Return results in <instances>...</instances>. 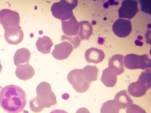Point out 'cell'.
Segmentation results:
<instances>
[{
  "label": "cell",
  "mask_w": 151,
  "mask_h": 113,
  "mask_svg": "<svg viewBox=\"0 0 151 113\" xmlns=\"http://www.w3.org/2000/svg\"><path fill=\"white\" fill-rule=\"evenodd\" d=\"M120 108L114 100H109L104 102L100 109V113H119Z\"/></svg>",
  "instance_id": "7402d4cb"
},
{
  "label": "cell",
  "mask_w": 151,
  "mask_h": 113,
  "mask_svg": "<svg viewBox=\"0 0 151 113\" xmlns=\"http://www.w3.org/2000/svg\"><path fill=\"white\" fill-rule=\"evenodd\" d=\"M30 56V51L27 49L22 48L18 49L14 55V64L16 66L28 64Z\"/></svg>",
  "instance_id": "ac0fdd59"
},
{
  "label": "cell",
  "mask_w": 151,
  "mask_h": 113,
  "mask_svg": "<svg viewBox=\"0 0 151 113\" xmlns=\"http://www.w3.org/2000/svg\"><path fill=\"white\" fill-rule=\"evenodd\" d=\"M65 40L69 41V43H71L72 45H73V48L74 49H77L80 44H81V39H80V38L78 35L74 36H68L65 35H62V36H61V40L64 41Z\"/></svg>",
  "instance_id": "603a6c76"
},
{
  "label": "cell",
  "mask_w": 151,
  "mask_h": 113,
  "mask_svg": "<svg viewBox=\"0 0 151 113\" xmlns=\"http://www.w3.org/2000/svg\"><path fill=\"white\" fill-rule=\"evenodd\" d=\"M53 45V41L47 36L39 38L36 42L37 50L44 54H49L50 52L52 46Z\"/></svg>",
  "instance_id": "e0dca14e"
},
{
  "label": "cell",
  "mask_w": 151,
  "mask_h": 113,
  "mask_svg": "<svg viewBox=\"0 0 151 113\" xmlns=\"http://www.w3.org/2000/svg\"><path fill=\"white\" fill-rule=\"evenodd\" d=\"M150 87V70L142 72L137 81L131 83L128 87V92L131 96L139 97L145 95Z\"/></svg>",
  "instance_id": "277c9868"
},
{
  "label": "cell",
  "mask_w": 151,
  "mask_h": 113,
  "mask_svg": "<svg viewBox=\"0 0 151 113\" xmlns=\"http://www.w3.org/2000/svg\"><path fill=\"white\" fill-rule=\"evenodd\" d=\"M113 100L116 103V104L119 106L120 109H126L130 104H133V101L131 99L130 97L127 93V91L125 90L118 92L115 95Z\"/></svg>",
  "instance_id": "2e32d148"
},
{
  "label": "cell",
  "mask_w": 151,
  "mask_h": 113,
  "mask_svg": "<svg viewBox=\"0 0 151 113\" xmlns=\"http://www.w3.org/2000/svg\"><path fill=\"white\" fill-rule=\"evenodd\" d=\"M139 11L138 3L134 0H125L122 2V6L119 9V18L128 19L133 18Z\"/></svg>",
  "instance_id": "ba28073f"
},
{
  "label": "cell",
  "mask_w": 151,
  "mask_h": 113,
  "mask_svg": "<svg viewBox=\"0 0 151 113\" xmlns=\"http://www.w3.org/2000/svg\"><path fill=\"white\" fill-rule=\"evenodd\" d=\"M74 48L73 45L68 41H63L62 43L55 45V48L52 51V55L57 60H64L68 59L72 53Z\"/></svg>",
  "instance_id": "30bf717a"
},
{
  "label": "cell",
  "mask_w": 151,
  "mask_h": 113,
  "mask_svg": "<svg viewBox=\"0 0 151 113\" xmlns=\"http://www.w3.org/2000/svg\"><path fill=\"white\" fill-rule=\"evenodd\" d=\"M20 18L19 14L9 9H3L0 11V24L4 30L20 26Z\"/></svg>",
  "instance_id": "52a82bcc"
},
{
  "label": "cell",
  "mask_w": 151,
  "mask_h": 113,
  "mask_svg": "<svg viewBox=\"0 0 151 113\" xmlns=\"http://www.w3.org/2000/svg\"><path fill=\"white\" fill-rule=\"evenodd\" d=\"M124 57L122 55L116 54L110 58L108 62V68L116 75H120L124 72Z\"/></svg>",
  "instance_id": "4fadbf2b"
},
{
  "label": "cell",
  "mask_w": 151,
  "mask_h": 113,
  "mask_svg": "<svg viewBox=\"0 0 151 113\" xmlns=\"http://www.w3.org/2000/svg\"><path fill=\"white\" fill-rule=\"evenodd\" d=\"M84 77L86 81L91 84V82L97 81L99 75V70L96 66L86 65L82 69Z\"/></svg>",
  "instance_id": "ffe728a7"
},
{
  "label": "cell",
  "mask_w": 151,
  "mask_h": 113,
  "mask_svg": "<svg viewBox=\"0 0 151 113\" xmlns=\"http://www.w3.org/2000/svg\"><path fill=\"white\" fill-rule=\"evenodd\" d=\"M15 72L16 76L23 81H27L33 77L35 74V70L29 64H22L17 66Z\"/></svg>",
  "instance_id": "9a60e30c"
},
{
  "label": "cell",
  "mask_w": 151,
  "mask_h": 113,
  "mask_svg": "<svg viewBox=\"0 0 151 113\" xmlns=\"http://www.w3.org/2000/svg\"><path fill=\"white\" fill-rule=\"evenodd\" d=\"M101 81L106 87H112L116 84L117 75L109 68H106L103 70Z\"/></svg>",
  "instance_id": "d6986e66"
},
{
  "label": "cell",
  "mask_w": 151,
  "mask_h": 113,
  "mask_svg": "<svg viewBox=\"0 0 151 113\" xmlns=\"http://www.w3.org/2000/svg\"><path fill=\"white\" fill-rule=\"evenodd\" d=\"M68 80L74 90L79 93H84L88 90L90 84L85 79L82 69H76L69 72Z\"/></svg>",
  "instance_id": "8992f818"
},
{
  "label": "cell",
  "mask_w": 151,
  "mask_h": 113,
  "mask_svg": "<svg viewBox=\"0 0 151 113\" xmlns=\"http://www.w3.org/2000/svg\"><path fill=\"white\" fill-rule=\"evenodd\" d=\"M127 113H147L146 111L138 105L132 104L127 108Z\"/></svg>",
  "instance_id": "cb8c5ba5"
},
{
  "label": "cell",
  "mask_w": 151,
  "mask_h": 113,
  "mask_svg": "<svg viewBox=\"0 0 151 113\" xmlns=\"http://www.w3.org/2000/svg\"><path fill=\"white\" fill-rule=\"evenodd\" d=\"M23 31L20 26L4 30V39L8 44L17 45L20 44L23 39Z\"/></svg>",
  "instance_id": "8fae6325"
},
{
  "label": "cell",
  "mask_w": 151,
  "mask_h": 113,
  "mask_svg": "<svg viewBox=\"0 0 151 113\" xmlns=\"http://www.w3.org/2000/svg\"><path fill=\"white\" fill-rule=\"evenodd\" d=\"M27 104V96L23 89L15 85H9L0 91V106L8 113H20Z\"/></svg>",
  "instance_id": "6da1fadb"
},
{
  "label": "cell",
  "mask_w": 151,
  "mask_h": 113,
  "mask_svg": "<svg viewBox=\"0 0 151 113\" xmlns=\"http://www.w3.org/2000/svg\"><path fill=\"white\" fill-rule=\"evenodd\" d=\"M36 92L37 97L30 101V107L33 112H40L44 108L50 107L57 104L56 96L49 83H40L37 87Z\"/></svg>",
  "instance_id": "7a4b0ae2"
},
{
  "label": "cell",
  "mask_w": 151,
  "mask_h": 113,
  "mask_svg": "<svg viewBox=\"0 0 151 113\" xmlns=\"http://www.w3.org/2000/svg\"><path fill=\"white\" fill-rule=\"evenodd\" d=\"M84 56L88 63L99 64L105 59V55L104 51L100 49L91 48L86 51Z\"/></svg>",
  "instance_id": "5bb4252c"
},
{
  "label": "cell",
  "mask_w": 151,
  "mask_h": 113,
  "mask_svg": "<svg viewBox=\"0 0 151 113\" xmlns=\"http://www.w3.org/2000/svg\"><path fill=\"white\" fill-rule=\"evenodd\" d=\"M1 70H2V65H1V63H0V73H1Z\"/></svg>",
  "instance_id": "4316f807"
},
{
  "label": "cell",
  "mask_w": 151,
  "mask_h": 113,
  "mask_svg": "<svg viewBox=\"0 0 151 113\" xmlns=\"http://www.w3.org/2000/svg\"><path fill=\"white\" fill-rule=\"evenodd\" d=\"M151 60L147 54L142 55L128 54L124 57V65L128 69L147 70L150 68Z\"/></svg>",
  "instance_id": "5b68a950"
},
{
  "label": "cell",
  "mask_w": 151,
  "mask_h": 113,
  "mask_svg": "<svg viewBox=\"0 0 151 113\" xmlns=\"http://www.w3.org/2000/svg\"><path fill=\"white\" fill-rule=\"evenodd\" d=\"M76 113H90V112H89V110L86 109V108L81 107V108H79V109H78Z\"/></svg>",
  "instance_id": "d4e9b609"
},
{
  "label": "cell",
  "mask_w": 151,
  "mask_h": 113,
  "mask_svg": "<svg viewBox=\"0 0 151 113\" xmlns=\"http://www.w3.org/2000/svg\"><path fill=\"white\" fill-rule=\"evenodd\" d=\"M79 37L81 38V40H88L93 33L92 25L87 21L79 22Z\"/></svg>",
  "instance_id": "44dd1931"
},
{
  "label": "cell",
  "mask_w": 151,
  "mask_h": 113,
  "mask_svg": "<svg viewBox=\"0 0 151 113\" xmlns=\"http://www.w3.org/2000/svg\"><path fill=\"white\" fill-rule=\"evenodd\" d=\"M50 113H68V112H66L64 110H62V109H55V110H53L52 111H51Z\"/></svg>",
  "instance_id": "484cf974"
},
{
  "label": "cell",
  "mask_w": 151,
  "mask_h": 113,
  "mask_svg": "<svg viewBox=\"0 0 151 113\" xmlns=\"http://www.w3.org/2000/svg\"><path fill=\"white\" fill-rule=\"evenodd\" d=\"M112 30L115 35L120 38L128 36L132 31V23L130 20L119 18L113 23Z\"/></svg>",
  "instance_id": "9c48e42d"
},
{
  "label": "cell",
  "mask_w": 151,
  "mask_h": 113,
  "mask_svg": "<svg viewBox=\"0 0 151 113\" xmlns=\"http://www.w3.org/2000/svg\"><path fill=\"white\" fill-rule=\"evenodd\" d=\"M62 30L64 35L68 36H74L79 34V22L74 16L68 20L62 21Z\"/></svg>",
  "instance_id": "7c38bea8"
},
{
  "label": "cell",
  "mask_w": 151,
  "mask_h": 113,
  "mask_svg": "<svg viewBox=\"0 0 151 113\" xmlns=\"http://www.w3.org/2000/svg\"><path fill=\"white\" fill-rule=\"evenodd\" d=\"M78 1H61L54 3L51 7L52 15L62 21L68 20L74 16L73 9L77 6Z\"/></svg>",
  "instance_id": "3957f363"
}]
</instances>
